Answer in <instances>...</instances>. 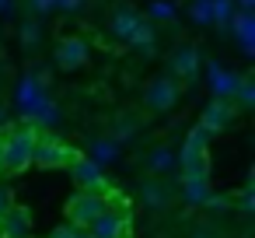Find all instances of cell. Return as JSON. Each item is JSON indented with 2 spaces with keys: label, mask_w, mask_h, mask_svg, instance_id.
Wrapping results in <instances>:
<instances>
[{
  "label": "cell",
  "mask_w": 255,
  "mask_h": 238,
  "mask_svg": "<svg viewBox=\"0 0 255 238\" xmlns=\"http://www.w3.org/2000/svg\"><path fill=\"white\" fill-rule=\"evenodd\" d=\"M39 130L35 123H14L4 137H0V168L4 172H25L32 165V151H35Z\"/></svg>",
  "instance_id": "obj_1"
},
{
  "label": "cell",
  "mask_w": 255,
  "mask_h": 238,
  "mask_svg": "<svg viewBox=\"0 0 255 238\" xmlns=\"http://www.w3.org/2000/svg\"><path fill=\"white\" fill-rule=\"evenodd\" d=\"M109 193V189H105ZM105 193H88V189H81V193H74V200H70V224L77 228V231H88L109 207H105Z\"/></svg>",
  "instance_id": "obj_2"
},
{
  "label": "cell",
  "mask_w": 255,
  "mask_h": 238,
  "mask_svg": "<svg viewBox=\"0 0 255 238\" xmlns=\"http://www.w3.org/2000/svg\"><path fill=\"white\" fill-rule=\"evenodd\" d=\"M178 98H182V84H178L171 74L154 77V81L147 84V91H143V102H147V109H154V112H168V109H175Z\"/></svg>",
  "instance_id": "obj_3"
},
{
  "label": "cell",
  "mask_w": 255,
  "mask_h": 238,
  "mask_svg": "<svg viewBox=\"0 0 255 238\" xmlns=\"http://www.w3.org/2000/svg\"><path fill=\"white\" fill-rule=\"evenodd\" d=\"M84 235L88 238H129V210H105Z\"/></svg>",
  "instance_id": "obj_4"
},
{
  "label": "cell",
  "mask_w": 255,
  "mask_h": 238,
  "mask_svg": "<svg viewBox=\"0 0 255 238\" xmlns=\"http://www.w3.org/2000/svg\"><path fill=\"white\" fill-rule=\"evenodd\" d=\"M67 168H70V175H74V182H77L81 189H88V193H105V189H109V182H105L102 168H98L91 158L77 154V158H74Z\"/></svg>",
  "instance_id": "obj_5"
},
{
  "label": "cell",
  "mask_w": 255,
  "mask_h": 238,
  "mask_svg": "<svg viewBox=\"0 0 255 238\" xmlns=\"http://www.w3.org/2000/svg\"><path fill=\"white\" fill-rule=\"evenodd\" d=\"M74 158H77V151L63 147L53 137H39L35 140V151H32V165H70Z\"/></svg>",
  "instance_id": "obj_6"
},
{
  "label": "cell",
  "mask_w": 255,
  "mask_h": 238,
  "mask_svg": "<svg viewBox=\"0 0 255 238\" xmlns=\"http://www.w3.org/2000/svg\"><path fill=\"white\" fill-rule=\"evenodd\" d=\"M234 123V102H220V98H213L206 109H203V116H199V126L206 130V133H220V130H227Z\"/></svg>",
  "instance_id": "obj_7"
},
{
  "label": "cell",
  "mask_w": 255,
  "mask_h": 238,
  "mask_svg": "<svg viewBox=\"0 0 255 238\" xmlns=\"http://www.w3.org/2000/svg\"><path fill=\"white\" fill-rule=\"evenodd\" d=\"M56 63H60V70H77V67H84V63H88V42L77 39V35H67V39L56 46Z\"/></svg>",
  "instance_id": "obj_8"
},
{
  "label": "cell",
  "mask_w": 255,
  "mask_h": 238,
  "mask_svg": "<svg viewBox=\"0 0 255 238\" xmlns=\"http://www.w3.org/2000/svg\"><path fill=\"white\" fill-rule=\"evenodd\" d=\"M199 63H203V56H199V49L196 46H178L175 49V56H171V77L178 81H192L196 74H199Z\"/></svg>",
  "instance_id": "obj_9"
},
{
  "label": "cell",
  "mask_w": 255,
  "mask_h": 238,
  "mask_svg": "<svg viewBox=\"0 0 255 238\" xmlns=\"http://www.w3.org/2000/svg\"><path fill=\"white\" fill-rule=\"evenodd\" d=\"M0 235L4 238H28L32 235V214L25 207H11L0 217Z\"/></svg>",
  "instance_id": "obj_10"
},
{
  "label": "cell",
  "mask_w": 255,
  "mask_h": 238,
  "mask_svg": "<svg viewBox=\"0 0 255 238\" xmlns=\"http://www.w3.org/2000/svg\"><path fill=\"white\" fill-rule=\"evenodd\" d=\"M143 18L129 7V4H119L116 11H112V35L116 39H123V42H129V35L136 32V25H140Z\"/></svg>",
  "instance_id": "obj_11"
},
{
  "label": "cell",
  "mask_w": 255,
  "mask_h": 238,
  "mask_svg": "<svg viewBox=\"0 0 255 238\" xmlns=\"http://www.w3.org/2000/svg\"><path fill=\"white\" fill-rule=\"evenodd\" d=\"M178 168V154L168 147V144H157L150 154H147V172L150 175H171Z\"/></svg>",
  "instance_id": "obj_12"
},
{
  "label": "cell",
  "mask_w": 255,
  "mask_h": 238,
  "mask_svg": "<svg viewBox=\"0 0 255 238\" xmlns=\"http://www.w3.org/2000/svg\"><path fill=\"white\" fill-rule=\"evenodd\" d=\"M210 81H213V95L220 98V102H231L234 98V88H238V74H231V70H224L220 63H210Z\"/></svg>",
  "instance_id": "obj_13"
},
{
  "label": "cell",
  "mask_w": 255,
  "mask_h": 238,
  "mask_svg": "<svg viewBox=\"0 0 255 238\" xmlns=\"http://www.w3.org/2000/svg\"><path fill=\"white\" fill-rule=\"evenodd\" d=\"M227 28L238 35V42H241V49H245V53H252V49H255V14H241V11H238V14L231 18V25H227Z\"/></svg>",
  "instance_id": "obj_14"
},
{
  "label": "cell",
  "mask_w": 255,
  "mask_h": 238,
  "mask_svg": "<svg viewBox=\"0 0 255 238\" xmlns=\"http://www.w3.org/2000/svg\"><path fill=\"white\" fill-rule=\"evenodd\" d=\"M136 137V116H129V112H123V116H116V123H112V144H126V140H133Z\"/></svg>",
  "instance_id": "obj_15"
},
{
  "label": "cell",
  "mask_w": 255,
  "mask_h": 238,
  "mask_svg": "<svg viewBox=\"0 0 255 238\" xmlns=\"http://www.w3.org/2000/svg\"><path fill=\"white\" fill-rule=\"evenodd\" d=\"M119 158V144H112L109 137H102V140H95L91 144V161L102 168V165H109V161H116Z\"/></svg>",
  "instance_id": "obj_16"
},
{
  "label": "cell",
  "mask_w": 255,
  "mask_h": 238,
  "mask_svg": "<svg viewBox=\"0 0 255 238\" xmlns=\"http://www.w3.org/2000/svg\"><path fill=\"white\" fill-rule=\"evenodd\" d=\"M182 193H185V200L192 207H203L206 196H210V182L206 179H189V182H182Z\"/></svg>",
  "instance_id": "obj_17"
},
{
  "label": "cell",
  "mask_w": 255,
  "mask_h": 238,
  "mask_svg": "<svg viewBox=\"0 0 255 238\" xmlns=\"http://www.w3.org/2000/svg\"><path fill=\"white\" fill-rule=\"evenodd\" d=\"M143 203H147L150 210H164V207H168V189H164L157 179H150V182L143 186Z\"/></svg>",
  "instance_id": "obj_18"
},
{
  "label": "cell",
  "mask_w": 255,
  "mask_h": 238,
  "mask_svg": "<svg viewBox=\"0 0 255 238\" xmlns=\"http://www.w3.org/2000/svg\"><path fill=\"white\" fill-rule=\"evenodd\" d=\"M238 14V7H234V0H210V21H217V25H231V18Z\"/></svg>",
  "instance_id": "obj_19"
},
{
  "label": "cell",
  "mask_w": 255,
  "mask_h": 238,
  "mask_svg": "<svg viewBox=\"0 0 255 238\" xmlns=\"http://www.w3.org/2000/svg\"><path fill=\"white\" fill-rule=\"evenodd\" d=\"M129 46H136V49H154V25H147V21H140L136 25V32L129 35Z\"/></svg>",
  "instance_id": "obj_20"
},
{
  "label": "cell",
  "mask_w": 255,
  "mask_h": 238,
  "mask_svg": "<svg viewBox=\"0 0 255 238\" xmlns=\"http://www.w3.org/2000/svg\"><path fill=\"white\" fill-rule=\"evenodd\" d=\"M39 42H42V25L32 21V18L21 21V46H25V49H35Z\"/></svg>",
  "instance_id": "obj_21"
},
{
  "label": "cell",
  "mask_w": 255,
  "mask_h": 238,
  "mask_svg": "<svg viewBox=\"0 0 255 238\" xmlns=\"http://www.w3.org/2000/svg\"><path fill=\"white\" fill-rule=\"evenodd\" d=\"M234 98H238V105L252 109V105H255V81H252V77H241L238 88H234Z\"/></svg>",
  "instance_id": "obj_22"
},
{
  "label": "cell",
  "mask_w": 255,
  "mask_h": 238,
  "mask_svg": "<svg viewBox=\"0 0 255 238\" xmlns=\"http://www.w3.org/2000/svg\"><path fill=\"white\" fill-rule=\"evenodd\" d=\"M189 14H192L196 25H210V0H192Z\"/></svg>",
  "instance_id": "obj_23"
},
{
  "label": "cell",
  "mask_w": 255,
  "mask_h": 238,
  "mask_svg": "<svg viewBox=\"0 0 255 238\" xmlns=\"http://www.w3.org/2000/svg\"><path fill=\"white\" fill-rule=\"evenodd\" d=\"M150 14L157 21H171L175 18V4H168V0H157V4H150Z\"/></svg>",
  "instance_id": "obj_24"
},
{
  "label": "cell",
  "mask_w": 255,
  "mask_h": 238,
  "mask_svg": "<svg viewBox=\"0 0 255 238\" xmlns=\"http://www.w3.org/2000/svg\"><path fill=\"white\" fill-rule=\"evenodd\" d=\"M238 210H245V214L255 210V189H252V182L241 189V196H238Z\"/></svg>",
  "instance_id": "obj_25"
},
{
  "label": "cell",
  "mask_w": 255,
  "mask_h": 238,
  "mask_svg": "<svg viewBox=\"0 0 255 238\" xmlns=\"http://www.w3.org/2000/svg\"><path fill=\"white\" fill-rule=\"evenodd\" d=\"M84 0H53V11H63V14H74Z\"/></svg>",
  "instance_id": "obj_26"
},
{
  "label": "cell",
  "mask_w": 255,
  "mask_h": 238,
  "mask_svg": "<svg viewBox=\"0 0 255 238\" xmlns=\"http://www.w3.org/2000/svg\"><path fill=\"white\" fill-rule=\"evenodd\" d=\"M203 207H210V210H227V207H231V200H227V196H217V193H210Z\"/></svg>",
  "instance_id": "obj_27"
},
{
  "label": "cell",
  "mask_w": 255,
  "mask_h": 238,
  "mask_svg": "<svg viewBox=\"0 0 255 238\" xmlns=\"http://www.w3.org/2000/svg\"><path fill=\"white\" fill-rule=\"evenodd\" d=\"M46 238H77V228H74V224H60V228H53Z\"/></svg>",
  "instance_id": "obj_28"
},
{
  "label": "cell",
  "mask_w": 255,
  "mask_h": 238,
  "mask_svg": "<svg viewBox=\"0 0 255 238\" xmlns=\"http://www.w3.org/2000/svg\"><path fill=\"white\" fill-rule=\"evenodd\" d=\"M25 4H28L35 14H49V11H53V0H25Z\"/></svg>",
  "instance_id": "obj_29"
},
{
  "label": "cell",
  "mask_w": 255,
  "mask_h": 238,
  "mask_svg": "<svg viewBox=\"0 0 255 238\" xmlns=\"http://www.w3.org/2000/svg\"><path fill=\"white\" fill-rule=\"evenodd\" d=\"M192 238H217V231L210 224H199V228H192Z\"/></svg>",
  "instance_id": "obj_30"
},
{
  "label": "cell",
  "mask_w": 255,
  "mask_h": 238,
  "mask_svg": "<svg viewBox=\"0 0 255 238\" xmlns=\"http://www.w3.org/2000/svg\"><path fill=\"white\" fill-rule=\"evenodd\" d=\"M11 207H14V203H11V196H7V189H4V186H0V217H4V214H7Z\"/></svg>",
  "instance_id": "obj_31"
},
{
  "label": "cell",
  "mask_w": 255,
  "mask_h": 238,
  "mask_svg": "<svg viewBox=\"0 0 255 238\" xmlns=\"http://www.w3.org/2000/svg\"><path fill=\"white\" fill-rule=\"evenodd\" d=\"M234 7H241V14H252L255 11V0H234Z\"/></svg>",
  "instance_id": "obj_32"
},
{
  "label": "cell",
  "mask_w": 255,
  "mask_h": 238,
  "mask_svg": "<svg viewBox=\"0 0 255 238\" xmlns=\"http://www.w3.org/2000/svg\"><path fill=\"white\" fill-rule=\"evenodd\" d=\"M14 11V0H0V14H11Z\"/></svg>",
  "instance_id": "obj_33"
},
{
  "label": "cell",
  "mask_w": 255,
  "mask_h": 238,
  "mask_svg": "<svg viewBox=\"0 0 255 238\" xmlns=\"http://www.w3.org/2000/svg\"><path fill=\"white\" fill-rule=\"evenodd\" d=\"M77 238H88V235H84V231H77Z\"/></svg>",
  "instance_id": "obj_34"
}]
</instances>
